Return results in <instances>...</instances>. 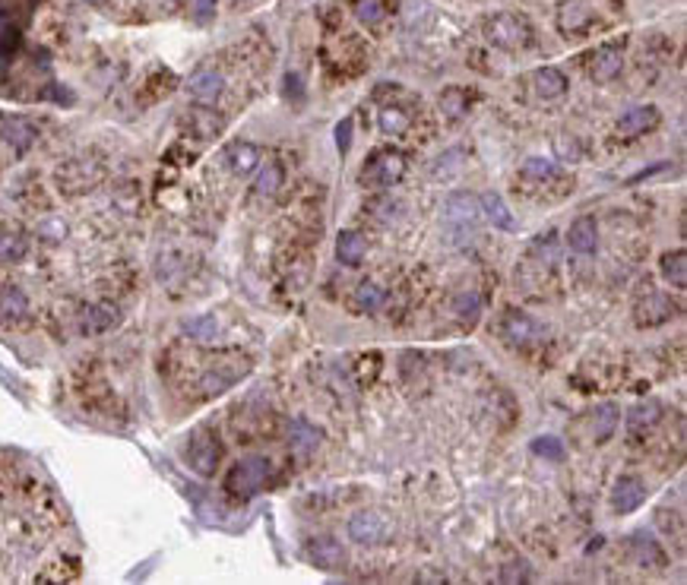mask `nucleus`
I'll use <instances>...</instances> for the list:
<instances>
[{
    "mask_svg": "<svg viewBox=\"0 0 687 585\" xmlns=\"http://www.w3.org/2000/svg\"><path fill=\"white\" fill-rule=\"evenodd\" d=\"M656 124H659L656 108H634L624 118H618V133L621 137H640V133L653 130Z\"/></svg>",
    "mask_w": 687,
    "mask_h": 585,
    "instance_id": "nucleus-17",
    "label": "nucleus"
},
{
    "mask_svg": "<svg viewBox=\"0 0 687 585\" xmlns=\"http://www.w3.org/2000/svg\"><path fill=\"white\" fill-rule=\"evenodd\" d=\"M532 82H536V92L542 95V99H561V95L567 92V76L555 67L536 70V73H532Z\"/></svg>",
    "mask_w": 687,
    "mask_h": 585,
    "instance_id": "nucleus-22",
    "label": "nucleus"
},
{
    "mask_svg": "<svg viewBox=\"0 0 687 585\" xmlns=\"http://www.w3.org/2000/svg\"><path fill=\"white\" fill-rule=\"evenodd\" d=\"M349 538L355 544H368V548H374V544H381L390 538V525L383 523L377 513H358V516L349 519Z\"/></svg>",
    "mask_w": 687,
    "mask_h": 585,
    "instance_id": "nucleus-9",
    "label": "nucleus"
},
{
    "mask_svg": "<svg viewBox=\"0 0 687 585\" xmlns=\"http://www.w3.org/2000/svg\"><path fill=\"white\" fill-rule=\"evenodd\" d=\"M190 13H194L197 23H207L216 16V0H190Z\"/></svg>",
    "mask_w": 687,
    "mask_h": 585,
    "instance_id": "nucleus-39",
    "label": "nucleus"
},
{
    "mask_svg": "<svg viewBox=\"0 0 687 585\" xmlns=\"http://www.w3.org/2000/svg\"><path fill=\"white\" fill-rule=\"evenodd\" d=\"M519 175L526 181H551V177H557V165L548 162V158H526Z\"/></svg>",
    "mask_w": 687,
    "mask_h": 585,
    "instance_id": "nucleus-32",
    "label": "nucleus"
},
{
    "mask_svg": "<svg viewBox=\"0 0 687 585\" xmlns=\"http://www.w3.org/2000/svg\"><path fill=\"white\" fill-rule=\"evenodd\" d=\"M222 89H226V80H222V73L216 67L194 70L188 80V92L194 95L200 105H213V101L222 95Z\"/></svg>",
    "mask_w": 687,
    "mask_h": 585,
    "instance_id": "nucleus-10",
    "label": "nucleus"
},
{
    "mask_svg": "<svg viewBox=\"0 0 687 585\" xmlns=\"http://www.w3.org/2000/svg\"><path fill=\"white\" fill-rule=\"evenodd\" d=\"M444 218L453 231H472L479 228L481 222V199L475 194H453L447 199V209H444Z\"/></svg>",
    "mask_w": 687,
    "mask_h": 585,
    "instance_id": "nucleus-7",
    "label": "nucleus"
},
{
    "mask_svg": "<svg viewBox=\"0 0 687 585\" xmlns=\"http://www.w3.org/2000/svg\"><path fill=\"white\" fill-rule=\"evenodd\" d=\"M402 175H406V158L393 149H381L364 162L362 184L364 187H393Z\"/></svg>",
    "mask_w": 687,
    "mask_h": 585,
    "instance_id": "nucleus-3",
    "label": "nucleus"
},
{
    "mask_svg": "<svg viewBox=\"0 0 687 585\" xmlns=\"http://www.w3.org/2000/svg\"><path fill=\"white\" fill-rule=\"evenodd\" d=\"M102 165L99 162H89V158H73V162H67L61 171H57V187H61V194L67 197H80L86 194V190H92L95 184L102 181Z\"/></svg>",
    "mask_w": 687,
    "mask_h": 585,
    "instance_id": "nucleus-5",
    "label": "nucleus"
},
{
    "mask_svg": "<svg viewBox=\"0 0 687 585\" xmlns=\"http://www.w3.org/2000/svg\"><path fill=\"white\" fill-rule=\"evenodd\" d=\"M279 187H282V168L276 162H266V168H263L260 177H256V194L273 197Z\"/></svg>",
    "mask_w": 687,
    "mask_h": 585,
    "instance_id": "nucleus-35",
    "label": "nucleus"
},
{
    "mask_svg": "<svg viewBox=\"0 0 687 585\" xmlns=\"http://www.w3.org/2000/svg\"><path fill=\"white\" fill-rule=\"evenodd\" d=\"M336 143H339V149H343V152H349V143H352V120H343V124H339Z\"/></svg>",
    "mask_w": 687,
    "mask_h": 585,
    "instance_id": "nucleus-40",
    "label": "nucleus"
},
{
    "mask_svg": "<svg viewBox=\"0 0 687 585\" xmlns=\"http://www.w3.org/2000/svg\"><path fill=\"white\" fill-rule=\"evenodd\" d=\"M121 320V311L114 304H86L80 311V317H76V323H80L82 332H89V336H95V332H105L111 330L114 323Z\"/></svg>",
    "mask_w": 687,
    "mask_h": 585,
    "instance_id": "nucleus-14",
    "label": "nucleus"
},
{
    "mask_svg": "<svg viewBox=\"0 0 687 585\" xmlns=\"http://www.w3.org/2000/svg\"><path fill=\"white\" fill-rule=\"evenodd\" d=\"M532 453H542L548 456V459H564V443L557 440V436H538V440L532 443Z\"/></svg>",
    "mask_w": 687,
    "mask_h": 585,
    "instance_id": "nucleus-38",
    "label": "nucleus"
},
{
    "mask_svg": "<svg viewBox=\"0 0 687 585\" xmlns=\"http://www.w3.org/2000/svg\"><path fill=\"white\" fill-rule=\"evenodd\" d=\"M383 301H387V292H383L377 282H371V279H364L362 285L355 288V304H358V311H364V313H377L383 307Z\"/></svg>",
    "mask_w": 687,
    "mask_h": 585,
    "instance_id": "nucleus-27",
    "label": "nucleus"
},
{
    "mask_svg": "<svg viewBox=\"0 0 687 585\" xmlns=\"http://www.w3.org/2000/svg\"><path fill=\"white\" fill-rule=\"evenodd\" d=\"M29 317V298L19 285H0V323L19 326Z\"/></svg>",
    "mask_w": 687,
    "mask_h": 585,
    "instance_id": "nucleus-12",
    "label": "nucleus"
},
{
    "mask_svg": "<svg viewBox=\"0 0 687 585\" xmlns=\"http://www.w3.org/2000/svg\"><path fill=\"white\" fill-rule=\"evenodd\" d=\"M352 10H355L358 23L374 25V23H381V19L387 16V0H355Z\"/></svg>",
    "mask_w": 687,
    "mask_h": 585,
    "instance_id": "nucleus-33",
    "label": "nucleus"
},
{
    "mask_svg": "<svg viewBox=\"0 0 687 585\" xmlns=\"http://www.w3.org/2000/svg\"><path fill=\"white\" fill-rule=\"evenodd\" d=\"M184 459L188 465L194 468L197 475H213L216 465L222 459V443L219 436L213 434L209 427H200L194 436L188 440V449H184Z\"/></svg>",
    "mask_w": 687,
    "mask_h": 585,
    "instance_id": "nucleus-4",
    "label": "nucleus"
},
{
    "mask_svg": "<svg viewBox=\"0 0 687 585\" xmlns=\"http://www.w3.org/2000/svg\"><path fill=\"white\" fill-rule=\"evenodd\" d=\"M307 557H311L317 567L333 570L343 561V544H339L336 538H314V542L307 544Z\"/></svg>",
    "mask_w": 687,
    "mask_h": 585,
    "instance_id": "nucleus-23",
    "label": "nucleus"
},
{
    "mask_svg": "<svg viewBox=\"0 0 687 585\" xmlns=\"http://www.w3.org/2000/svg\"><path fill=\"white\" fill-rule=\"evenodd\" d=\"M466 99H469L466 89H457V86L444 89V92H440V111H444L447 118H462L466 108H469Z\"/></svg>",
    "mask_w": 687,
    "mask_h": 585,
    "instance_id": "nucleus-31",
    "label": "nucleus"
},
{
    "mask_svg": "<svg viewBox=\"0 0 687 585\" xmlns=\"http://www.w3.org/2000/svg\"><path fill=\"white\" fill-rule=\"evenodd\" d=\"M481 218H488L500 231H517V218H513V212L507 209V203L498 194L481 197Z\"/></svg>",
    "mask_w": 687,
    "mask_h": 585,
    "instance_id": "nucleus-19",
    "label": "nucleus"
},
{
    "mask_svg": "<svg viewBox=\"0 0 687 585\" xmlns=\"http://www.w3.org/2000/svg\"><path fill=\"white\" fill-rule=\"evenodd\" d=\"M567 244H570V250H574V254L593 256L595 247H599V228H595L593 218H589V216L576 218V222L570 225V231H567Z\"/></svg>",
    "mask_w": 687,
    "mask_h": 585,
    "instance_id": "nucleus-15",
    "label": "nucleus"
},
{
    "mask_svg": "<svg viewBox=\"0 0 687 585\" xmlns=\"http://www.w3.org/2000/svg\"><path fill=\"white\" fill-rule=\"evenodd\" d=\"M646 500V487L640 478H634V475H624V478H618V484H614V494H612V506L614 513H621V516H627V513H634L640 503Z\"/></svg>",
    "mask_w": 687,
    "mask_h": 585,
    "instance_id": "nucleus-13",
    "label": "nucleus"
},
{
    "mask_svg": "<svg viewBox=\"0 0 687 585\" xmlns=\"http://www.w3.org/2000/svg\"><path fill=\"white\" fill-rule=\"evenodd\" d=\"M624 67V51H621V42H612V44H602L595 51V57L589 61V76L595 82H612L614 76L621 73Z\"/></svg>",
    "mask_w": 687,
    "mask_h": 585,
    "instance_id": "nucleus-11",
    "label": "nucleus"
},
{
    "mask_svg": "<svg viewBox=\"0 0 687 585\" xmlns=\"http://www.w3.org/2000/svg\"><path fill=\"white\" fill-rule=\"evenodd\" d=\"M504 332H507V339H510V345H517V349H532V345H538L545 339V326L536 323V320L523 311L507 313Z\"/></svg>",
    "mask_w": 687,
    "mask_h": 585,
    "instance_id": "nucleus-8",
    "label": "nucleus"
},
{
    "mask_svg": "<svg viewBox=\"0 0 687 585\" xmlns=\"http://www.w3.org/2000/svg\"><path fill=\"white\" fill-rule=\"evenodd\" d=\"M659 269H663V279L669 282V285H675V288L687 285V254L684 250H669V254H663Z\"/></svg>",
    "mask_w": 687,
    "mask_h": 585,
    "instance_id": "nucleus-25",
    "label": "nucleus"
},
{
    "mask_svg": "<svg viewBox=\"0 0 687 585\" xmlns=\"http://www.w3.org/2000/svg\"><path fill=\"white\" fill-rule=\"evenodd\" d=\"M618 427V405H599L593 415V440L605 443Z\"/></svg>",
    "mask_w": 687,
    "mask_h": 585,
    "instance_id": "nucleus-29",
    "label": "nucleus"
},
{
    "mask_svg": "<svg viewBox=\"0 0 687 585\" xmlns=\"http://www.w3.org/2000/svg\"><path fill=\"white\" fill-rule=\"evenodd\" d=\"M557 23H561V32H567V35H570V29L583 32L589 23V13L583 10L580 0H567V4L561 6V13H557Z\"/></svg>",
    "mask_w": 687,
    "mask_h": 585,
    "instance_id": "nucleus-30",
    "label": "nucleus"
},
{
    "mask_svg": "<svg viewBox=\"0 0 687 585\" xmlns=\"http://www.w3.org/2000/svg\"><path fill=\"white\" fill-rule=\"evenodd\" d=\"M29 254V237L23 231L0 228V263H19Z\"/></svg>",
    "mask_w": 687,
    "mask_h": 585,
    "instance_id": "nucleus-24",
    "label": "nucleus"
},
{
    "mask_svg": "<svg viewBox=\"0 0 687 585\" xmlns=\"http://www.w3.org/2000/svg\"><path fill=\"white\" fill-rule=\"evenodd\" d=\"M32 137H35V133H32V127H25V124H6L4 127V139L13 146V149H19V152L29 149Z\"/></svg>",
    "mask_w": 687,
    "mask_h": 585,
    "instance_id": "nucleus-37",
    "label": "nucleus"
},
{
    "mask_svg": "<svg viewBox=\"0 0 687 585\" xmlns=\"http://www.w3.org/2000/svg\"><path fill=\"white\" fill-rule=\"evenodd\" d=\"M631 548H634V557H637L643 567H665V563H669L665 551L659 548L656 538L646 535V532H637V535L631 538Z\"/></svg>",
    "mask_w": 687,
    "mask_h": 585,
    "instance_id": "nucleus-20",
    "label": "nucleus"
},
{
    "mask_svg": "<svg viewBox=\"0 0 687 585\" xmlns=\"http://www.w3.org/2000/svg\"><path fill=\"white\" fill-rule=\"evenodd\" d=\"M409 124H412V120H409V114L402 111V108H383L381 111V127L387 133H406Z\"/></svg>",
    "mask_w": 687,
    "mask_h": 585,
    "instance_id": "nucleus-36",
    "label": "nucleus"
},
{
    "mask_svg": "<svg viewBox=\"0 0 687 585\" xmlns=\"http://www.w3.org/2000/svg\"><path fill=\"white\" fill-rule=\"evenodd\" d=\"M226 162H228L231 175L247 177V175H254L256 165H260V149H256L254 143H235V146H228Z\"/></svg>",
    "mask_w": 687,
    "mask_h": 585,
    "instance_id": "nucleus-16",
    "label": "nucleus"
},
{
    "mask_svg": "<svg viewBox=\"0 0 687 585\" xmlns=\"http://www.w3.org/2000/svg\"><path fill=\"white\" fill-rule=\"evenodd\" d=\"M368 254V241H364L358 231H343L336 241V256L343 266H358Z\"/></svg>",
    "mask_w": 687,
    "mask_h": 585,
    "instance_id": "nucleus-21",
    "label": "nucleus"
},
{
    "mask_svg": "<svg viewBox=\"0 0 687 585\" xmlns=\"http://www.w3.org/2000/svg\"><path fill=\"white\" fill-rule=\"evenodd\" d=\"M184 332H188L190 339H197V342H209V339H216L219 326H216L213 317H194L184 323Z\"/></svg>",
    "mask_w": 687,
    "mask_h": 585,
    "instance_id": "nucleus-34",
    "label": "nucleus"
},
{
    "mask_svg": "<svg viewBox=\"0 0 687 585\" xmlns=\"http://www.w3.org/2000/svg\"><path fill=\"white\" fill-rule=\"evenodd\" d=\"M485 35L500 51H523L532 44V25L517 13H498L485 23Z\"/></svg>",
    "mask_w": 687,
    "mask_h": 585,
    "instance_id": "nucleus-1",
    "label": "nucleus"
},
{
    "mask_svg": "<svg viewBox=\"0 0 687 585\" xmlns=\"http://www.w3.org/2000/svg\"><path fill=\"white\" fill-rule=\"evenodd\" d=\"M188 120H190V124H197V127H190V130H194V133H197V137H200V139H213L216 133L222 130V118H219V114H213V111H209L207 105L194 108V111L188 114Z\"/></svg>",
    "mask_w": 687,
    "mask_h": 585,
    "instance_id": "nucleus-26",
    "label": "nucleus"
},
{
    "mask_svg": "<svg viewBox=\"0 0 687 585\" xmlns=\"http://www.w3.org/2000/svg\"><path fill=\"white\" fill-rule=\"evenodd\" d=\"M672 317H678V301L663 292H646L634 307V320L640 326H663Z\"/></svg>",
    "mask_w": 687,
    "mask_h": 585,
    "instance_id": "nucleus-6",
    "label": "nucleus"
},
{
    "mask_svg": "<svg viewBox=\"0 0 687 585\" xmlns=\"http://www.w3.org/2000/svg\"><path fill=\"white\" fill-rule=\"evenodd\" d=\"M288 443H292V453L311 456L314 449L320 446V430L311 427L305 417H295V421L288 424Z\"/></svg>",
    "mask_w": 687,
    "mask_h": 585,
    "instance_id": "nucleus-18",
    "label": "nucleus"
},
{
    "mask_svg": "<svg viewBox=\"0 0 687 585\" xmlns=\"http://www.w3.org/2000/svg\"><path fill=\"white\" fill-rule=\"evenodd\" d=\"M266 478H269V462L263 459V456H247V459L231 465L226 487L235 497H254V494L266 484Z\"/></svg>",
    "mask_w": 687,
    "mask_h": 585,
    "instance_id": "nucleus-2",
    "label": "nucleus"
},
{
    "mask_svg": "<svg viewBox=\"0 0 687 585\" xmlns=\"http://www.w3.org/2000/svg\"><path fill=\"white\" fill-rule=\"evenodd\" d=\"M659 417H663V405H659L656 398H650V402H640V405H634V408L627 411V427L631 430L653 427Z\"/></svg>",
    "mask_w": 687,
    "mask_h": 585,
    "instance_id": "nucleus-28",
    "label": "nucleus"
}]
</instances>
